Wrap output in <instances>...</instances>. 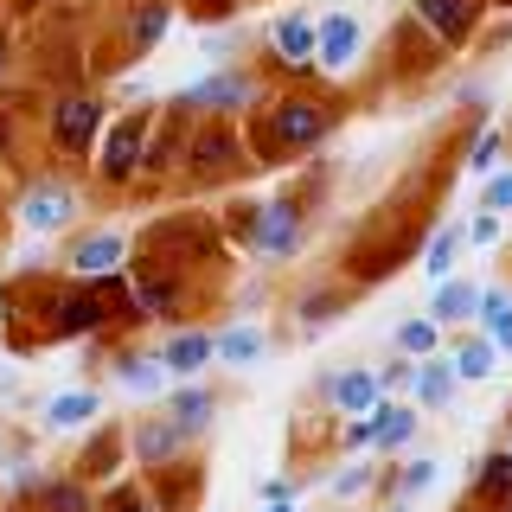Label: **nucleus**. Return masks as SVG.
Listing matches in <instances>:
<instances>
[{
	"instance_id": "nucleus-1",
	"label": "nucleus",
	"mask_w": 512,
	"mask_h": 512,
	"mask_svg": "<svg viewBox=\"0 0 512 512\" xmlns=\"http://www.w3.org/2000/svg\"><path fill=\"white\" fill-rule=\"evenodd\" d=\"M295 237H301V212H295V199H269V205H263V218H256V231H250V250L263 256V263H276V256L295 250Z\"/></svg>"
},
{
	"instance_id": "nucleus-2",
	"label": "nucleus",
	"mask_w": 512,
	"mask_h": 512,
	"mask_svg": "<svg viewBox=\"0 0 512 512\" xmlns=\"http://www.w3.org/2000/svg\"><path fill=\"white\" fill-rule=\"evenodd\" d=\"M256 96V84L244 71H218V77H205V84H192L180 96V109H205V116H231V109H244Z\"/></svg>"
},
{
	"instance_id": "nucleus-3",
	"label": "nucleus",
	"mask_w": 512,
	"mask_h": 512,
	"mask_svg": "<svg viewBox=\"0 0 512 512\" xmlns=\"http://www.w3.org/2000/svg\"><path fill=\"white\" fill-rule=\"evenodd\" d=\"M359 20L352 13H333V20L314 26V64H327V71H352L359 64Z\"/></svg>"
},
{
	"instance_id": "nucleus-4",
	"label": "nucleus",
	"mask_w": 512,
	"mask_h": 512,
	"mask_svg": "<svg viewBox=\"0 0 512 512\" xmlns=\"http://www.w3.org/2000/svg\"><path fill=\"white\" fill-rule=\"evenodd\" d=\"M77 212V192L71 186H58V180H39L26 192V205H20V218H26V231H64Z\"/></svg>"
},
{
	"instance_id": "nucleus-5",
	"label": "nucleus",
	"mask_w": 512,
	"mask_h": 512,
	"mask_svg": "<svg viewBox=\"0 0 512 512\" xmlns=\"http://www.w3.org/2000/svg\"><path fill=\"white\" fill-rule=\"evenodd\" d=\"M96 122H103V103H90V96H64V103L52 109V135H58V148H64V154H84V148H90V135H96Z\"/></svg>"
},
{
	"instance_id": "nucleus-6",
	"label": "nucleus",
	"mask_w": 512,
	"mask_h": 512,
	"mask_svg": "<svg viewBox=\"0 0 512 512\" xmlns=\"http://www.w3.org/2000/svg\"><path fill=\"white\" fill-rule=\"evenodd\" d=\"M320 135H327V116H320L314 103H282L276 109V141L282 148H314Z\"/></svg>"
},
{
	"instance_id": "nucleus-7",
	"label": "nucleus",
	"mask_w": 512,
	"mask_h": 512,
	"mask_svg": "<svg viewBox=\"0 0 512 512\" xmlns=\"http://www.w3.org/2000/svg\"><path fill=\"white\" fill-rule=\"evenodd\" d=\"M269 45H276V58L295 64V71L314 64V20H308V13H282L276 32H269Z\"/></svg>"
},
{
	"instance_id": "nucleus-8",
	"label": "nucleus",
	"mask_w": 512,
	"mask_h": 512,
	"mask_svg": "<svg viewBox=\"0 0 512 512\" xmlns=\"http://www.w3.org/2000/svg\"><path fill=\"white\" fill-rule=\"evenodd\" d=\"M141 167V122H116L103 141V180H128Z\"/></svg>"
},
{
	"instance_id": "nucleus-9",
	"label": "nucleus",
	"mask_w": 512,
	"mask_h": 512,
	"mask_svg": "<svg viewBox=\"0 0 512 512\" xmlns=\"http://www.w3.org/2000/svg\"><path fill=\"white\" fill-rule=\"evenodd\" d=\"M416 13L442 32V45H461L474 32V0H416Z\"/></svg>"
},
{
	"instance_id": "nucleus-10",
	"label": "nucleus",
	"mask_w": 512,
	"mask_h": 512,
	"mask_svg": "<svg viewBox=\"0 0 512 512\" xmlns=\"http://www.w3.org/2000/svg\"><path fill=\"white\" fill-rule=\"evenodd\" d=\"M205 359H212V333H173V340L160 346V365H167L173 378L205 372Z\"/></svg>"
},
{
	"instance_id": "nucleus-11",
	"label": "nucleus",
	"mask_w": 512,
	"mask_h": 512,
	"mask_svg": "<svg viewBox=\"0 0 512 512\" xmlns=\"http://www.w3.org/2000/svg\"><path fill=\"white\" fill-rule=\"evenodd\" d=\"M327 397H333V410L365 416V410L378 404V378L372 372H340V378H327Z\"/></svg>"
},
{
	"instance_id": "nucleus-12",
	"label": "nucleus",
	"mask_w": 512,
	"mask_h": 512,
	"mask_svg": "<svg viewBox=\"0 0 512 512\" xmlns=\"http://www.w3.org/2000/svg\"><path fill=\"white\" fill-rule=\"evenodd\" d=\"M116 263H122V237L116 231H96V237H84V244L71 250V269H77V276H109Z\"/></svg>"
},
{
	"instance_id": "nucleus-13",
	"label": "nucleus",
	"mask_w": 512,
	"mask_h": 512,
	"mask_svg": "<svg viewBox=\"0 0 512 512\" xmlns=\"http://www.w3.org/2000/svg\"><path fill=\"white\" fill-rule=\"evenodd\" d=\"M96 410H103L96 391H58L52 404H45V429H84Z\"/></svg>"
},
{
	"instance_id": "nucleus-14",
	"label": "nucleus",
	"mask_w": 512,
	"mask_h": 512,
	"mask_svg": "<svg viewBox=\"0 0 512 512\" xmlns=\"http://www.w3.org/2000/svg\"><path fill=\"white\" fill-rule=\"evenodd\" d=\"M410 391H416V404L442 410L448 397H455V372H448V359H436V352H429V365H423V372H410Z\"/></svg>"
},
{
	"instance_id": "nucleus-15",
	"label": "nucleus",
	"mask_w": 512,
	"mask_h": 512,
	"mask_svg": "<svg viewBox=\"0 0 512 512\" xmlns=\"http://www.w3.org/2000/svg\"><path fill=\"white\" fill-rule=\"evenodd\" d=\"M263 327H231V333H218L212 340V359H224V365H256L263 359Z\"/></svg>"
},
{
	"instance_id": "nucleus-16",
	"label": "nucleus",
	"mask_w": 512,
	"mask_h": 512,
	"mask_svg": "<svg viewBox=\"0 0 512 512\" xmlns=\"http://www.w3.org/2000/svg\"><path fill=\"white\" fill-rule=\"evenodd\" d=\"M103 314H109L103 295H64L52 327H58V333H90V327H103Z\"/></svg>"
},
{
	"instance_id": "nucleus-17",
	"label": "nucleus",
	"mask_w": 512,
	"mask_h": 512,
	"mask_svg": "<svg viewBox=\"0 0 512 512\" xmlns=\"http://www.w3.org/2000/svg\"><path fill=\"white\" fill-rule=\"evenodd\" d=\"M173 423H180V436H199L205 423H212V391H199V384H186V391H173Z\"/></svg>"
},
{
	"instance_id": "nucleus-18",
	"label": "nucleus",
	"mask_w": 512,
	"mask_h": 512,
	"mask_svg": "<svg viewBox=\"0 0 512 512\" xmlns=\"http://www.w3.org/2000/svg\"><path fill=\"white\" fill-rule=\"evenodd\" d=\"M474 308H480V288L474 282H448L436 295V308H429V320H436V327H455V320H468Z\"/></svg>"
},
{
	"instance_id": "nucleus-19",
	"label": "nucleus",
	"mask_w": 512,
	"mask_h": 512,
	"mask_svg": "<svg viewBox=\"0 0 512 512\" xmlns=\"http://www.w3.org/2000/svg\"><path fill=\"white\" fill-rule=\"evenodd\" d=\"M116 378L128 384V391L148 397V391H160V384H167V365H160V359H141V352H122V359H116Z\"/></svg>"
},
{
	"instance_id": "nucleus-20",
	"label": "nucleus",
	"mask_w": 512,
	"mask_h": 512,
	"mask_svg": "<svg viewBox=\"0 0 512 512\" xmlns=\"http://www.w3.org/2000/svg\"><path fill=\"white\" fill-rule=\"evenodd\" d=\"M180 442H186L180 423H141V429H135V455H141V461H167Z\"/></svg>"
},
{
	"instance_id": "nucleus-21",
	"label": "nucleus",
	"mask_w": 512,
	"mask_h": 512,
	"mask_svg": "<svg viewBox=\"0 0 512 512\" xmlns=\"http://www.w3.org/2000/svg\"><path fill=\"white\" fill-rule=\"evenodd\" d=\"M416 436V410L410 404H384V397H378V442L384 448H404Z\"/></svg>"
},
{
	"instance_id": "nucleus-22",
	"label": "nucleus",
	"mask_w": 512,
	"mask_h": 512,
	"mask_svg": "<svg viewBox=\"0 0 512 512\" xmlns=\"http://www.w3.org/2000/svg\"><path fill=\"white\" fill-rule=\"evenodd\" d=\"M468 244V224H442L436 231V244H429V256H423V269L429 276H448V269H455V250Z\"/></svg>"
},
{
	"instance_id": "nucleus-23",
	"label": "nucleus",
	"mask_w": 512,
	"mask_h": 512,
	"mask_svg": "<svg viewBox=\"0 0 512 512\" xmlns=\"http://www.w3.org/2000/svg\"><path fill=\"white\" fill-rule=\"evenodd\" d=\"M448 372H455L461 384H474V378H487V372H493V340H474V346H461V352H448Z\"/></svg>"
},
{
	"instance_id": "nucleus-24",
	"label": "nucleus",
	"mask_w": 512,
	"mask_h": 512,
	"mask_svg": "<svg viewBox=\"0 0 512 512\" xmlns=\"http://www.w3.org/2000/svg\"><path fill=\"white\" fill-rule=\"evenodd\" d=\"M167 0H148V7L135 13V52H148V45H160V32H167Z\"/></svg>"
},
{
	"instance_id": "nucleus-25",
	"label": "nucleus",
	"mask_w": 512,
	"mask_h": 512,
	"mask_svg": "<svg viewBox=\"0 0 512 512\" xmlns=\"http://www.w3.org/2000/svg\"><path fill=\"white\" fill-rule=\"evenodd\" d=\"M480 487H487V500L512 506V455H493V461H487V474H480Z\"/></svg>"
},
{
	"instance_id": "nucleus-26",
	"label": "nucleus",
	"mask_w": 512,
	"mask_h": 512,
	"mask_svg": "<svg viewBox=\"0 0 512 512\" xmlns=\"http://www.w3.org/2000/svg\"><path fill=\"white\" fill-rule=\"evenodd\" d=\"M397 346L416 352V359H429V352H436V320H404V327H397Z\"/></svg>"
},
{
	"instance_id": "nucleus-27",
	"label": "nucleus",
	"mask_w": 512,
	"mask_h": 512,
	"mask_svg": "<svg viewBox=\"0 0 512 512\" xmlns=\"http://www.w3.org/2000/svg\"><path fill=\"white\" fill-rule=\"evenodd\" d=\"M45 512H90V493L77 480H58V487H45Z\"/></svg>"
},
{
	"instance_id": "nucleus-28",
	"label": "nucleus",
	"mask_w": 512,
	"mask_h": 512,
	"mask_svg": "<svg viewBox=\"0 0 512 512\" xmlns=\"http://www.w3.org/2000/svg\"><path fill=\"white\" fill-rule=\"evenodd\" d=\"M480 320H487V333H500L506 320H512V295L506 288H487V295H480V308H474Z\"/></svg>"
},
{
	"instance_id": "nucleus-29",
	"label": "nucleus",
	"mask_w": 512,
	"mask_h": 512,
	"mask_svg": "<svg viewBox=\"0 0 512 512\" xmlns=\"http://www.w3.org/2000/svg\"><path fill=\"white\" fill-rule=\"evenodd\" d=\"M468 167H474V173H493V167H500V135H493V128H487V135H480V141H474V154H468Z\"/></svg>"
},
{
	"instance_id": "nucleus-30",
	"label": "nucleus",
	"mask_w": 512,
	"mask_h": 512,
	"mask_svg": "<svg viewBox=\"0 0 512 512\" xmlns=\"http://www.w3.org/2000/svg\"><path fill=\"white\" fill-rule=\"evenodd\" d=\"M397 487H404V493L436 487V461H416V468H404V474H397Z\"/></svg>"
},
{
	"instance_id": "nucleus-31",
	"label": "nucleus",
	"mask_w": 512,
	"mask_h": 512,
	"mask_svg": "<svg viewBox=\"0 0 512 512\" xmlns=\"http://www.w3.org/2000/svg\"><path fill=\"white\" fill-rule=\"evenodd\" d=\"M365 480H372V468H365V461H359V468H346V474H333V493H340V500H346V493H359V487H365Z\"/></svg>"
},
{
	"instance_id": "nucleus-32",
	"label": "nucleus",
	"mask_w": 512,
	"mask_h": 512,
	"mask_svg": "<svg viewBox=\"0 0 512 512\" xmlns=\"http://www.w3.org/2000/svg\"><path fill=\"white\" fill-rule=\"evenodd\" d=\"M487 212H512V173H500V180L487 186Z\"/></svg>"
},
{
	"instance_id": "nucleus-33",
	"label": "nucleus",
	"mask_w": 512,
	"mask_h": 512,
	"mask_svg": "<svg viewBox=\"0 0 512 512\" xmlns=\"http://www.w3.org/2000/svg\"><path fill=\"white\" fill-rule=\"evenodd\" d=\"M404 384H410V359H397V365L378 372V391H404Z\"/></svg>"
},
{
	"instance_id": "nucleus-34",
	"label": "nucleus",
	"mask_w": 512,
	"mask_h": 512,
	"mask_svg": "<svg viewBox=\"0 0 512 512\" xmlns=\"http://www.w3.org/2000/svg\"><path fill=\"white\" fill-rule=\"evenodd\" d=\"M493 237H500V212H493V218H474V224H468V244H493Z\"/></svg>"
},
{
	"instance_id": "nucleus-35",
	"label": "nucleus",
	"mask_w": 512,
	"mask_h": 512,
	"mask_svg": "<svg viewBox=\"0 0 512 512\" xmlns=\"http://www.w3.org/2000/svg\"><path fill=\"white\" fill-rule=\"evenodd\" d=\"M26 487H45V474L32 461H13V493H26Z\"/></svg>"
},
{
	"instance_id": "nucleus-36",
	"label": "nucleus",
	"mask_w": 512,
	"mask_h": 512,
	"mask_svg": "<svg viewBox=\"0 0 512 512\" xmlns=\"http://www.w3.org/2000/svg\"><path fill=\"white\" fill-rule=\"evenodd\" d=\"M301 320H314V327H320V320H333V301H327V295H314V301H301Z\"/></svg>"
},
{
	"instance_id": "nucleus-37",
	"label": "nucleus",
	"mask_w": 512,
	"mask_h": 512,
	"mask_svg": "<svg viewBox=\"0 0 512 512\" xmlns=\"http://www.w3.org/2000/svg\"><path fill=\"white\" fill-rule=\"evenodd\" d=\"M493 346H506V352H512V320H506V327H500V333H493Z\"/></svg>"
},
{
	"instance_id": "nucleus-38",
	"label": "nucleus",
	"mask_w": 512,
	"mask_h": 512,
	"mask_svg": "<svg viewBox=\"0 0 512 512\" xmlns=\"http://www.w3.org/2000/svg\"><path fill=\"white\" fill-rule=\"evenodd\" d=\"M269 512H295V500H269Z\"/></svg>"
},
{
	"instance_id": "nucleus-39",
	"label": "nucleus",
	"mask_w": 512,
	"mask_h": 512,
	"mask_svg": "<svg viewBox=\"0 0 512 512\" xmlns=\"http://www.w3.org/2000/svg\"><path fill=\"white\" fill-rule=\"evenodd\" d=\"M116 512H148V506H141V500H122V506H116Z\"/></svg>"
},
{
	"instance_id": "nucleus-40",
	"label": "nucleus",
	"mask_w": 512,
	"mask_h": 512,
	"mask_svg": "<svg viewBox=\"0 0 512 512\" xmlns=\"http://www.w3.org/2000/svg\"><path fill=\"white\" fill-rule=\"evenodd\" d=\"M199 7H212V13H224V7H231V0H199Z\"/></svg>"
},
{
	"instance_id": "nucleus-41",
	"label": "nucleus",
	"mask_w": 512,
	"mask_h": 512,
	"mask_svg": "<svg viewBox=\"0 0 512 512\" xmlns=\"http://www.w3.org/2000/svg\"><path fill=\"white\" fill-rule=\"evenodd\" d=\"M0 64H7V52H0Z\"/></svg>"
},
{
	"instance_id": "nucleus-42",
	"label": "nucleus",
	"mask_w": 512,
	"mask_h": 512,
	"mask_svg": "<svg viewBox=\"0 0 512 512\" xmlns=\"http://www.w3.org/2000/svg\"><path fill=\"white\" fill-rule=\"evenodd\" d=\"M506 436H512V429H506Z\"/></svg>"
}]
</instances>
